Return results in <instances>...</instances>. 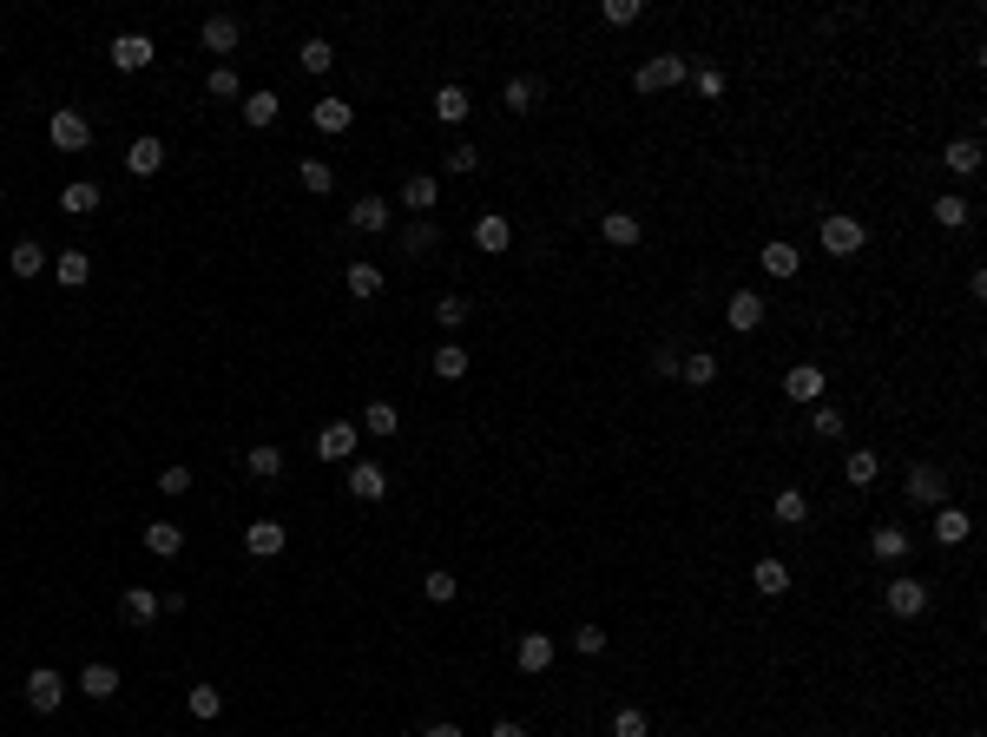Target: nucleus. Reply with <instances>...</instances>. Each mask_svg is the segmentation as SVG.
<instances>
[{"instance_id":"1","label":"nucleus","mask_w":987,"mask_h":737,"mask_svg":"<svg viewBox=\"0 0 987 737\" xmlns=\"http://www.w3.org/2000/svg\"><path fill=\"white\" fill-rule=\"evenodd\" d=\"M47 139H53V152H86V145H93V119H86L79 106H53Z\"/></svg>"},{"instance_id":"2","label":"nucleus","mask_w":987,"mask_h":737,"mask_svg":"<svg viewBox=\"0 0 987 737\" xmlns=\"http://www.w3.org/2000/svg\"><path fill=\"white\" fill-rule=\"evenodd\" d=\"M20 691H27V705L40 711V718H53V711L66 705V678L53 672V665H33V672L20 678Z\"/></svg>"},{"instance_id":"3","label":"nucleus","mask_w":987,"mask_h":737,"mask_svg":"<svg viewBox=\"0 0 987 737\" xmlns=\"http://www.w3.org/2000/svg\"><path fill=\"white\" fill-rule=\"evenodd\" d=\"M862 244H869V231H862L849 211H830V218H823V251L830 257H856Z\"/></svg>"},{"instance_id":"4","label":"nucleus","mask_w":987,"mask_h":737,"mask_svg":"<svg viewBox=\"0 0 987 737\" xmlns=\"http://www.w3.org/2000/svg\"><path fill=\"white\" fill-rule=\"evenodd\" d=\"M678 79H685V53H658V60H645L639 73H632V93H665Z\"/></svg>"},{"instance_id":"5","label":"nucleus","mask_w":987,"mask_h":737,"mask_svg":"<svg viewBox=\"0 0 987 737\" xmlns=\"http://www.w3.org/2000/svg\"><path fill=\"white\" fill-rule=\"evenodd\" d=\"M343 487H349V494H356V501H369V507H376L382 494H389V468H382V461H349Z\"/></svg>"},{"instance_id":"6","label":"nucleus","mask_w":987,"mask_h":737,"mask_svg":"<svg viewBox=\"0 0 987 737\" xmlns=\"http://www.w3.org/2000/svg\"><path fill=\"white\" fill-rule=\"evenodd\" d=\"M283 547H290V527H283V520H251V527H244V553H251V560H277Z\"/></svg>"},{"instance_id":"7","label":"nucleus","mask_w":987,"mask_h":737,"mask_svg":"<svg viewBox=\"0 0 987 737\" xmlns=\"http://www.w3.org/2000/svg\"><path fill=\"white\" fill-rule=\"evenodd\" d=\"M909 501H922V507H948V474H941L935 461H915V468H909Z\"/></svg>"},{"instance_id":"8","label":"nucleus","mask_w":987,"mask_h":737,"mask_svg":"<svg viewBox=\"0 0 987 737\" xmlns=\"http://www.w3.org/2000/svg\"><path fill=\"white\" fill-rule=\"evenodd\" d=\"M106 53H112V66H119V73H145V66L158 60V47L145 40V33H119V40H112Z\"/></svg>"},{"instance_id":"9","label":"nucleus","mask_w":987,"mask_h":737,"mask_svg":"<svg viewBox=\"0 0 987 737\" xmlns=\"http://www.w3.org/2000/svg\"><path fill=\"white\" fill-rule=\"evenodd\" d=\"M882 606H889L895 619H922V612H928V586H922V580H889Z\"/></svg>"},{"instance_id":"10","label":"nucleus","mask_w":987,"mask_h":737,"mask_svg":"<svg viewBox=\"0 0 987 737\" xmlns=\"http://www.w3.org/2000/svg\"><path fill=\"white\" fill-rule=\"evenodd\" d=\"M553 659H560V645H553L547 632H527V639L514 645V665H520V672H527V678H540V672H547Z\"/></svg>"},{"instance_id":"11","label":"nucleus","mask_w":987,"mask_h":737,"mask_svg":"<svg viewBox=\"0 0 987 737\" xmlns=\"http://www.w3.org/2000/svg\"><path fill=\"white\" fill-rule=\"evenodd\" d=\"M139 540H145V553H152V560H178V553H185V527H178V520H152Z\"/></svg>"},{"instance_id":"12","label":"nucleus","mask_w":987,"mask_h":737,"mask_svg":"<svg viewBox=\"0 0 987 737\" xmlns=\"http://www.w3.org/2000/svg\"><path fill=\"white\" fill-rule=\"evenodd\" d=\"M356 441H362L356 422H329L323 435H316V455H323V461H349V455H356Z\"/></svg>"},{"instance_id":"13","label":"nucleus","mask_w":987,"mask_h":737,"mask_svg":"<svg viewBox=\"0 0 987 737\" xmlns=\"http://www.w3.org/2000/svg\"><path fill=\"white\" fill-rule=\"evenodd\" d=\"M310 119H316V132L343 139V132L356 126V106H349V99H316V106H310Z\"/></svg>"},{"instance_id":"14","label":"nucleus","mask_w":987,"mask_h":737,"mask_svg":"<svg viewBox=\"0 0 987 737\" xmlns=\"http://www.w3.org/2000/svg\"><path fill=\"white\" fill-rule=\"evenodd\" d=\"M724 323H731L737 336H751L757 323H764V297H757V290H737V297L724 303Z\"/></svg>"},{"instance_id":"15","label":"nucleus","mask_w":987,"mask_h":737,"mask_svg":"<svg viewBox=\"0 0 987 737\" xmlns=\"http://www.w3.org/2000/svg\"><path fill=\"white\" fill-rule=\"evenodd\" d=\"M968 534H974V514H968V507H955V501L935 507V540H941V547H961Z\"/></svg>"},{"instance_id":"16","label":"nucleus","mask_w":987,"mask_h":737,"mask_svg":"<svg viewBox=\"0 0 987 737\" xmlns=\"http://www.w3.org/2000/svg\"><path fill=\"white\" fill-rule=\"evenodd\" d=\"M47 264H53V257L40 251V237H20L14 251H7V270H14L20 283H33V277H40V270H47Z\"/></svg>"},{"instance_id":"17","label":"nucleus","mask_w":987,"mask_h":737,"mask_svg":"<svg viewBox=\"0 0 987 737\" xmlns=\"http://www.w3.org/2000/svg\"><path fill=\"white\" fill-rule=\"evenodd\" d=\"M126 172H132V178H158V172H165V145H158L152 132H145V139H132V152H126Z\"/></svg>"},{"instance_id":"18","label":"nucleus","mask_w":987,"mask_h":737,"mask_svg":"<svg viewBox=\"0 0 987 737\" xmlns=\"http://www.w3.org/2000/svg\"><path fill=\"white\" fill-rule=\"evenodd\" d=\"M402 204H408V211H435V204H441V178L435 172H408L402 178Z\"/></svg>"},{"instance_id":"19","label":"nucleus","mask_w":987,"mask_h":737,"mask_svg":"<svg viewBox=\"0 0 987 737\" xmlns=\"http://www.w3.org/2000/svg\"><path fill=\"white\" fill-rule=\"evenodd\" d=\"M474 244H481L487 257H501L507 244H514V224H507L501 211H487V218H474Z\"/></svg>"},{"instance_id":"20","label":"nucleus","mask_w":987,"mask_h":737,"mask_svg":"<svg viewBox=\"0 0 987 737\" xmlns=\"http://www.w3.org/2000/svg\"><path fill=\"white\" fill-rule=\"evenodd\" d=\"M757 264H764L770 270V277H797V270H803V257H797V244H784V237H770V244H764V251H757Z\"/></svg>"},{"instance_id":"21","label":"nucleus","mask_w":987,"mask_h":737,"mask_svg":"<svg viewBox=\"0 0 987 737\" xmlns=\"http://www.w3.org/2000/svg\"><path fill=\"white\" fill-rule=\"evenodd\" d=\"M751 586H757L764 599H784V593H790V566L770 553V560H757V566H751Z\"/></svg>"},{"instance_id":"22","label":"nucleus","mask_w":987,"mask_h":737,"mask_svg":"<svg viewBox=\"0 0 987 737\" xmlns=\"http://www.w3.org/2000/svg\"><path fill=\"white\" fill-rule=\"evenodd\" d=\"M823 382H830V376H823L816 362H803V369H790V376H784V395H790V402H823Z\"/></svg>"},{"instance_id":"23","label":"nucleus","mask_w":987,"mask_h":737,"mask_svg":"<svg viewBox=\"0 0 987 737\" xmlns=\"http://www.w3.org/2000/svg\"><path fill=\"white\" fill-rule=\"evenodd\" d=\"M53 277H60L66 290H86V283H93V257L86 251H60L53 257Z\"/></svg>"},{"instance_id":"24","label":"nucleus","mask_w":987,"mask_h":737,"mask_svg":"<svg viewBox=\"0 0 987 737\" xmlns=\"http://www.w3.org/2000/svg\"><path fill=\"white\" fill-rule=\"evenodd\" d=\"M343 283H349V297L376 303V297H382V283H389V277H382V264H349V270H343Z\"/></svg>"},{"instance_id":"25","label":"nucleus","mask_w":987,"mask_h":737,"mask_svg":"<svg viewBox=\"0 0 987 737\" xmlns=\"http://www.w3.org/2000/svg\"><path fill=\"white\" fill-rule=\"evenodd\" d=\"M909 547H915V540L902 534V527H876V534H869V553H876V560H889V566L909 560Z\"/></svg>"},{"instance_id":"26","label":"nucleus","mask_w":987,"mask_h":737,"mask_svg":"<svg viewBox=\"0 0 987 737\" xmlns=\"http://www.w3.org/2000/svg\"><path fill=\"white\" fill-rule=\"evenodd\" d=\"M79 691H86V698H99V705H106V698H119V665H86V672H79Z\"/></svg>"},{"instance_id":"27","label":"nucleus","mask_w":987,"mask_h":737,"mask_svg":"<svg viewBox=\"0 0 987 737\" xmlns=\"http://www.w3.org/2000/svg\"><path fill=\"white\" fill-rule=\"evenodd\" d=\"M468 112H474L468 86H441V93H435V119H441V126H461Z\"/></svg>"},{"instance_id":"28","label":"nucleus","mask_w":987,"mask_h":737,"mask_svg":"<svg viewBox=\"0 0 987 737\" xmlns=\"http://www.w3.org/2000/svg\"><path fill=\"white\" fill-rule=\"evenodd\" d=\"M599 237L619 244V251H632V244H639V218H632V211H606V218H599Z\"/></svg>"},{"instance_id":"29","label":"nucleus","mask_w":987,"mask_h":737,"mask_svg":"<svg viewBox=\"0 0 987 737\" xmlns=\"http://www.w3.org/2000/svg\"><path fill=\"white\" fill-rule=\"evenodd\" d=\"M60 211H66V218H86V211H99V185H93V178H73V185L60 191Z\"/></svg>"},{"instance_id":"30","label":"nucleus","mask_w":987,"mask_h":737,"mask_svg":"<svg viewBox=\"0 0 987 737\" xmlns=\"http://www.w3.org/2000/svg\"><path fill=\"white\" fill-rule=\"evenodd\" d=\"M428 369H435L441 382H461V376H468V369H474V356H468V349H461V343H441Z\"/></svg>"},{"instance_id":"31","label":"nucleus","mask_w":987,"mask_h":737,"mask_svg":"<svg viewBox=\"0 0 987 737\" xmlns=\"http://www.w3.org/2000/svg\"><path fill=\"white\" fill-rule=\"evenodd\" d=\"M198 40H204V53H237V20L231 14H211Z\"/></svg>"},{"instance_id":"32","label":"nucleus","mask_w":987,"mask_h":737,"mask_svg":"<svg viewBox=\"0 0 987 737\" xmlns=\"http://www.w3.org/2000/svg\"><path fill=\"white\" fill-rule=\"evenodd\" d=\"M277 112H283V99L270 93V86H264V93H244V126L264 132V126H277Z\"/></svg>"},{"instance_id":"33","label":"nucleus","mask_w":987,"mask_h":737,"mask_svg":"<svg viewBox=\"0 0 987 737\" xmlns=\"http://www.w3.org/2000/svg\"><path fill=\"white\" fill-rule=\"evenodd\" d=\"M158 606H165V599H158V593H145V586H132V593L119 599V612H126V626H152V619H158Z\"/></svg>"},{"instance_id":"34","label":"nucleus","mask_w":987,"mask_h":737,"mask_svg":"<svg viewBox=\"0 0 987 737\" xmlns=\"http://www.w3.org/2000/svg\"><path fill=\"white\" fill-rule=\"evenodd\" d=\"M968 218H974V204L961 198V191H941V198H935V224H941V231H961Z\"/></svg>"},{"instance_id":"35","label":"nucleus","mask_w":987,"mask_h":737,"mask_svg":"<svg viewBox=\"0 0 987 737\" xmlns=\"http://www.w3.org/2000/svg\"><path fill=\"white\" fill-rule=\"evenodd\" d=\"M540 99H547V86H540V79H533V73L507 79V112H533V106H540Z\"/></svg>"},{"instance_id":"36","label":"nucleus","mask_w":987,"mask_h":737,"mask_svg":"<svg viewBox=\"0 0 987 737\" xmlns=\"http://www.w3.org/2000/svg\"><path fill=\"white\" fill-rule=\"evenodd\" d=\"M185 711H191L198 724H211V718L224 711V691H218V685H191V691H185Z\"/></svg>"},{"instance_id":"37","label":"nucleus","mask_w":987,"mask_h":737,"mask_svg":"<svg viewBox=\"0 0 987 737\" xmlns=\"http://www.w3.org/2000/svg\"><path fill=\"white\" fill-rule=\"evenodd\" d=\"M941 158H948V172H955V178L981 172V145H974V139H948V152H941Z\"/></svg>"},{"instance_id":"38","label":"nucleus","mask_w":987,"mask_h":737,"mask_svg":"<svg viewBox=\"0 0 987 737\" xmlns=\"http://www.w3.org/2000/svg\"><path fill=\"white\" fill-rule=\"evenodd\" d=\"M349 224H356V231H389V204L382 198H356L349 204Z\"/></svg>"},{"instance_id":"39","label":"nucleus","mask_w":987,"mask_h":737,"mask_svg":"<svg viewBox=\"0 0 987 737\" xmlns=\"http://www.w3.org/2000/svg\"><path fill=\"white\" fill-rule=\"evenodd\" d=\"M678 376H685L691 389H711V382H718V356H711V349H698V356L678 362Z\"/></svg>"},{"instance_id":"40","label":"nucleus","mask_w":987,"mask_h":737,"mask_svg":"<svg viewBox=\"0 0 987 737\" xmlns=\"http://www.w3.org/2000/svg\"><path fill=\"white\" fill-rule=\"evenodd\" d=\"M770 514L784 520V527H803V520H810V501H803V487H784V494L770 501Z\"/></svg>"},{"instance_id":"41","label":"nucleus","mask_w":987,"mask_h":737,"mask_svg":"<svg viewBox=\"0 0 987 737\" xmlns=\"http://www.w3.org/2000/svg\"><path fill=\"white\" fill-rule=\"evenodd\" d=\"M297 66H303V73H329V66H336V47H329V40H303V47H297Z\"/></svg>"},{"instance_id":"42","label":"nucleus","mask_w":987,"mask_h":737,"mask_svg":"<svg viewBox=\"0 0 987 737\" xmlns=\"http://www.w3.org/2000/svg\"><path fill=\"white\" fill-rule=\"evenodd\" d=\"M297 178H303V191H316V198H329V191H336V172H329L323 158H303Z\"/></svg>"},{"instance_id":"43","label":"nucleus","mask_w":987,"mask_h":737,"mask_svg":"<svg viewBox=\"0 0 987 737\" xmlns=\"http://www.w3.org/2000/svg\"><path fill=\"white\" fill-rule=\"evenodd\" d=\"M612 737H652V718L639 705H619L612 711Z\"/></svg>"},{"instance_id":"44","label":"nucleus","mask_w":987,"mask_h":737,"mask_svg":"<svg viewBox=\"0 0 987 737\" xmlns=\"http://www.w3.org/2000/svg\"><path fill=\"white\" fill-rule=\"evenodd\" d=\"M244 468H251L257 481H277V474H283V448H270V441H264V448H251V455H244Z\"/></svg>"},{"instance_id":"45","label":"nucleus","mask_w":987,"mask_h":737,"mask_svg":"<svg viewBox=\"0 0 987 737\" xmlns=\"http://www.w3.org/2000/svg\"><path fill=\"white\" fill-rule=\"evenodd\" d=\"M356 428H369V435H395V428H402V415H395V402H369V415H362Z\"/></svg>"},{"instance_id":"46","label":"nucleus","mask_w":987,"mask_h":737,"mask_svg":"<svg viewBox=\"0 0 987 737\" xmlns=\"http://www.w3.org/2000/svg\"><path fill=\"white\" fill-rule=\"evenodd\" d=\"M843 474H849V487H869V481H876V474H882V461L869 455V448H856V455L843 461Z\"/></svg>"},{"instance_id":"47","label":"nucleus","mask_w":987,"mask_h":737,"mask_svg":"<svg viewBox=\"0 0 987 737\" xmlns=\"http://www.w3.org/2000/svg\"><path fill=\"white\" fill-rule=\"evenodd\" d=\"M455 593H461V580H455V573H441V566H435V573H422V599H435V606H448Z\"/></svg>"},{"instance_id":"48","label":"nucleus","mask_w":987,"mask_h":737,"mask_svg":"<svg viewBox=\"0 0 987 737\" xmlns=\"http://www.w3.org/2000/svg\"><path fill=\"white\" fill-rule=\"evenodd\" d=\"M435 244H441V231H435L428 218H415V224L402 231V251H415V257H422V251H435Z\"/></svg>"},{"instance_id":"49","label":"nucleus","mask_w":987,"mask_h":737,"mask_svg":"<svg viewBox=\"0 0 987 737\" xmlns=\"http://www.w3.org/2000/svg\"><path fill=\"white\" fill-rule=\"evenodd\" d=\"M468 316H474V303H468V297H441V303H435V323H441V330H461Z\"/></svg>"},{"instance_id":"50","label":"nucleus","mask_w":987,"mask_h":737,"mask_svg":"<svg viewBox=\"0 0 987 737\" xmlns=\"http://www.w3.org/2000/svg\"><path fill=\"white\" fill-rule=\"evenodd\" d=\"M599 20H606V27H632V20H645V7H639V0H606Z\"/></svg>"},{"instance_id":"51","label":"nucleus","mask_w":987,"mask_h":737,"mask_svg":"<svg viewBox=\"0 0 987 737\" xmlns=\"http://www.w3.org/2000/svg\"><path fill=\"white\" fill-rule=\"evenodd\" d=\"M810 435L816 441H843V408H816V415H810Z\"/></svg>"},{"instance_id":"52","label":"nucleus","mask_w":987,"mask_h":737,"mask_svg":"<svg viewBox=\"0 0 987 737\" xmlns=\"http://www.w3.org/2000/svg\"><path fill=\"white\" fill-rule=\"evenodd\" d=\"M204 93H211V99H244V86H237V73H231V66H211Z\"/></svg>"},{"instance_id":"53","label":"nucleus","mask_w":987,"mask_h":737,"mask_svg":"<svg viewBox=\"0 0 987 737\" xmlns=\"http://www.w3.org/2000/svg\"><path fill=\"white\" fill-rule=\"evenodd\" d=\"M441 165H448V172H461V178H468V172H481V152H474V145H455V152L441 158Z\"/></svg>"},{"instance_id":"54","label":"nucleus","mask_w":987,"mask_h":737,"mask_svg":"<svg viewBox=\"0 0 987 737\" xmlns=\"http://www.w3.org/2000/svg\"><path fill=\"white\" fill-rule=\"evenodd\" d=\"M158 494H191V468H165L158 474Z\"/></svg>"},{"instance_id":"55","label":"nucleus","mask_w":987,"mask_h":737,"mask_svg":"<svg viewBox=\"0 0 987 737\" xmlns=\"http://www.w3.org/2000/svg\"><path fill=\"white\" fill-rule=\"evenodd\" d=\"M573 645H580L586 659H599V652H606V632H599V626H580V632H573Z\"/></svg>"},{"instance_id":"56","label":"nucleus","mask_w":987,"mask_h":737,"mask_svg":"<svg viewBox=\"0 0 987 737\" xmlns=\"http://www.w3.org/2000/svg\"><path fill=\"white\" fill-rule=\"evenodd\" d=\"M652 376H678V349H672V343L652 349Z\"/></svg>"},{"instance_id":"57","label":"nucleus","mask_w":987,"mask_h":737,"mask_svg":"<svg viewBox=\"0 0 987 737\" xmlns=\"http://www.w3.org/2000/svg\"><path fill=\"white\" fill-rule=\"evenodd\" d=\"M698 93H705V99L724 93V73H718V66H705V73H698Z\"/></svg>"},{"instance_id":"58","label":"nucleus","mask_w":987,"mask_h":737,"mask_svg":"<svg viewBox=\"0 0 987 737\" xmlns=\"http://www.w3.org/2000/svg\"><path fill=\"white\" fill-rule=\"evenodd\" d=\"M422 737H468V731H461V724H448V718H441V724H422Z\"/></svg>"},{"instance_id":"59","label":"nucleus","mask_w":987,"mask_h":737,"mask_svg":"<svg viewBox=\"0 0 987 737\" xmlns=\"http://www.w3.org/2000/svg\"><path fill=\"white\" fill-rule=\"evenodd\" d=\"M487 737H527V724H514V718H501V724H494V731H487Z\"/></svg>"},{"instance_id":"60","label":"nucleus","mask_w":987,"mask_h":737,"mask_svg":"<svg viewBox=\"0 0 987 737\" xmlns=\"http://www.w3.org/2000/svg\"><path fill=\"white\" fill-rule=\"evenodd\" d=\"M0 316H7V303H0Z\"/></svg>"},{"instance_id":"61","label":"nucleus","mask_w":987,"mask_h":737,"mask_svg":"<svg viewBox=\"0 0 987 737\" xmlns=\"http://www.w3.org/2000/svg\"><path fill=\"white\" fill-rule=\"evenodd\" d=\"M968 737H981V731H968Z\"/></svg>"},{"instance_id":"62","label":"nucleus","mask_w":987,"mask_h":737,"mask_svg":"<svg viewBox=\"0 0 987 737\" xmlns=\"http://www.w3.org/2000/svg\"><path fill=\"white\" fill-rule=\"evenodd\" d=\"M139 737H145V731H139Z\"/></svg>"}]
</instances>
